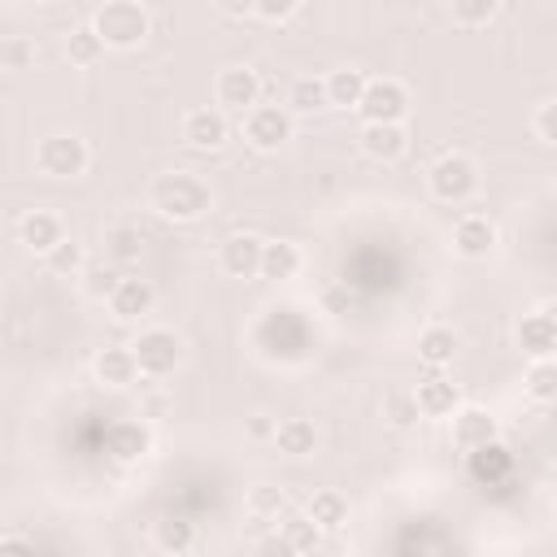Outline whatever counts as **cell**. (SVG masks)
<instances>
[{"instance_id": "cell-42", "label": "cell", "mask_w": 557, "mask_h": 557, "mask_svg": "<svg viewBox=\"0 0 557 557\" xmlns=\"http://www.w3.org/2000/svg\"><path fill=\"white\" fill-rule=\"evenodd\" d=\"M0 557H35V548H30L22 535H9V540L0 544Z\"/></svg>"}, {"instance_id": "cell-41", "label": "cell", "mask_w": 557, "mask_h": 557, "mask_svg": "<svg viewBox=\"0 0 557 557\" xmlns=\"http://www.w3.org/2000/svg\"><path fill=\"white\" fill-rule=\"evenodd\" d=\"M274 431H278L274 418H265V413H252L248 418V440H274Z\"/></svg>"}, {"instance_id": "cell-11", "label": "cell", "mask_w": 557, "mask_h": 557, "mask_svg": "<svg viewBox=\"0 0 557 557\" xmlns=\"http://www.w3.org/2000/svg\"><path fill=\"white\" fill-rule=\"evenodd\" d=\"M104 448H109L113 461L135 466V461H144V457L152 453V431H148V422H139V418H122V422H113V426L104 431Z\"/></svg>"}, {"instance_id": "cell-29", "label": "cell", "mask_w": 557, "mask_h": 557, "mask_svg": "<svg viewBox=\"0 0 557 557\" xmlns=\"http://www.w3.org/2000/svg\"><path fill=\"white\" fill-rule=\"evenodd\" d=\"M152 540H157V548L161 553H187L191 548V540H196V527L187 522V518H178V513H165L157 527H152Z\"/></svg>"}, {"instance_id": "cell-22", "label": "cell", "mask_w": 557, "mask_h": 557, "mask_svg": "<svg viewBox=\"0 0 557 557\" xmlns=\"http://www.w3.org/2000/svg\"><path fill=\"white\" fill-rule=\"evenodd\" d=\"M274 448L283 457H309L318 448V426L309 418H283L274 431Z\"/></svg>"}, {"instance_id": "cell-44", "label": "cell", "mask_w": 557, "mask_h": 557, "mask_svg": "<svg viewBox=\"0 0 557 557\" xmlns=\"http://www.w3.org/2000/svg\"><path fill=\"white\" fill-rule=\"evenodd\" d=\"M540 313H544V318H548V322H553V331H557V300H548V305H544V309H540Z\"/></svg>"}, {"instance_id": "cell-38", "label": "cell", "mask_w": 557, "mask_h": 557, "mask_svg": "<svg viewBox=\"0 0 557 557\" xmlns=\"http://www.w3.org/2000/svg\"><path fill=\"white\" fill-rule=\"evenodd\" d=\"M296 0H257L252 4V17H261V22H287V17H296Z\"/></svg>"}, {"instance_id": "cell-3", "label": "cell", "mask_w": 557, "mask_h": 557, "mask_svg": "<svg viewBox=\"0 0 557 557\" xmlns=\"http://www.w3.org/2000/svg\"><path fill=\"white\" fill-rule=\"evenodd\" d=\"M87 161H91V148L74 131L44 135L35 144V170L48 174V178H78V174H87Z\"/></svg>"}, {"instance_id": "cell-13", "label": "cell", "mask_w": 557, "mask_h": 557, "mask_svg": "<svg viewBox=\"0 0 557 557\" xmlns=\"http://www.w3.org/2000/svg\"><path fill=\"white\" fill-rule=\"evenodd\" d=\"M17 239L30 248V252H39V257H48L57 244H65L70 235H65V222L52 213V209H30V213H22V222H17Z\"/></svg>"}, {"instance_id": "cell-5", "label": "cell", "mask_w": 557, "mask_h": 557, "mask_svg": "<svg viewBox=\"0 0 557 557\" xmlns=\"http://www.w3.org/2000/svg\"><path fill=\"white\" fill-rule=\"evenodd\" d=\"M131 352H135L139 374H148V379H165V374H174V366L183 361V344H178V335L165 331V326L139 331V335L131 339Z\"/></svg>"}, {"instance_id": "cell-31", "label": "cell", "mask_w": 557, "mask_h": 557, "mask_svg": "<svg viewBox=\"0 0 557 557\" xmlns=\"http://www.w3.org/2000/svg\"><path fill=\"white\" fill-rule=\"evenodd\" d=\"M496 0H453L448 4V17L457 22V26H487L492 17H496Z\"/></svg>"}, {"instance_id": "cell-19", "label": "cell", "mask_w": 557, "mask_h": 557, "mask_svg": "<svg viewBox=\"0 0 557 557\" xmlns=\"http://www.w3.org/2000/svg\"><path fill=\"white\" fill-rule=\"evenodd\" d=\"M300 265H305V257H300V248H296L292 239H265V252H261V278L283 283V278H296Z\"/></svg>"}, {"instance_id": "cell-14", "label": "cell", "mask_w": 557, "mask_h": 557, "mask_svg": "<svg viewBox=\"0 0 557 557\" xmlns=\"http://www.w3.org/2000/svg\"><path fill=\"white\" fill-rule=\"evenodd\" d=\"M496 418L487 413V409H479V405H461L457 413H453V440H457V448H466V453H479V448H487V444H496Z\"/></svg>"}, {"instance_id": "cell-30", "label": "cell", "mask_w": 557, "mask_h": 557, "mask_svg": "<svg viewBox=\"0 0 557 557\" xmlns=\"http://www.w3.org/2000/svg\"><path fill=\"white\" fill-rule=\"evenodd\" d=\"M278 531H283V540H287L296 553H313V548L322 544V535H326L309 513H292V518H283Z\"/></svg>"}, {"instance_id": "cell-26", "label": "cell", "mask_w": 557, "mask_h": 557, "mask_svg": "<svg viewBox=\"0 0 557 557\" xmlns=\"http://www.w3.org/2000/svg\"><path fill=\"white\" fill-rule=\"evenodd\" d=\"M305 513L322 527V531H339L344 522H348V500L339 496V492H331V487H322V492H313L309 496V505H305Z\"/></svg>"}, {"instance_id": "cell-17", "label": "cell", "mask_w": 557, "mask_h": 557, "mask_svg": "<svg viewBox=\"0 0 557 557\" xmlns=\"http://www.w3.org/2000/svg\"><path fill=\"white\" fill-rule=\"evenodd\" d=\"M413 396H418L422 418H453V413L461 409V392H457V383H448L444 374H426V379L413 387Z\"/></svg>"}, {"instance_id": "cell-40", "label": "cell", "mask_w": 557, "mask_h": 557, "mask_svg": "<svg viewBox=\"0 0 557 557\" xmlns=\"http://www.w3.org/2000/svg\"><path fill=\"white\" fill-rule=\"evenodd\" d=\"M257 557H300V553L283 540V531H274V535H265V540L257 544Z\"/></svg>"}, {"instance_id": "cell-35", "label": "cell", "mask_w": 557, "mask_h": 557, "mask_svg": "<svg viewBox=\"0 0 557 557\" xmlns=\"http://www.w3.org/2000/svg\"><path fill=\"white\" fill-rule=\"evenodd\" d=\"M44 261H48V270H52V274H78V270H87V261H83V248H78L74 239L57 244V248H52Z\"/></svg>"}, {"instance_id": "cell-27", "label": "cell", "mask_w": 557, "mask_h": 557, "mask_svg": "<svg viewBox=\"0 0 557 557\" xmlns=\"http://www.w3.org/2000/svg\"><path fill=\"white\" fill-rule=\"evenodd\" d=\"M522 387H527L531 400L553 405V400H557V357H540V361H531L527 374H522Z\"/></svg>"}, {"instance_id": "cell-34", "label": "cell", "mask_w": 557, "mask_h": 557, "mask_svg": "<svg viewBox=\"0 0 557 557\" xmlns=\"http://www.w3.org/2000/svg\"><path fill=\"white\" fill-rule=\"evenodd\" d=\"M383 413L392 418V426H413L418 418H422V409H418V396L413 392H392L387 400H383Z\"/></svg>"}, {"instance_id": "cell-1", "label": "cell", "mask_w": 557, "mask_h": 557, "mask_svg": "<svg viewBox=\"0 0 557 557\" xmlns=\"http://www.w3.org/2000/svg\"><path fill=\"white\" fill-rule=\"evenodd\" d=\"M148 200H152V209H157L161 218H170V222H196V218L209 213L213 191H209L205 178H196V174H187V170H174V174H161V178L152 183Z\"/></svg>"}, {"instance_id": "cell-39", "label": "cell", "mask_w": 557, "mask_h": 557, "mask_svg": "<svg viewBox=\"0 0 557 557\" xmlns=\"http://www.w3.org/2000/svg\"><path fill=\"white\" fill-rule=\"evenodd\" d=\"M531 126H535V135H540L544 144H557V100H544V104L535 109Z\"/></svg>"}, {"instance_id": "cell-4", "label": "cell", "mask_w": 557, "mask_h": 557, "mask_svg": "<svg viewBox=\"0 0 557 557\" xmlns=\"http://www.w3.org/2000/svg\"><path fill=\"white\" fill-rule=\"evenodd\" d=\"M426 187H431L435 200H444V205H461V200L474 196V187H479V170H474V161H470L466 152H444V157L426 170Z\"/></svg>"}, {"instance_id": "cell-20", "label": "cell", "mask_w": 557, "mask_h": 557, "mask_svg": "<svg viewBox=\"0 0 557 557\" xmlns=\"http://www.w3.org/2000/svg\"><path fill=\"white\" fill-rule=\"evenodd\" d=\"M418 357H422L431 370H444V366L457 357V331L444 326V322L422 326V335H418Z\"/></svg>"}, {"instance_id": "cell-43", "label": "cell", "mask_w": 557, "mask_h": 557, "mask_svg": "<svg viewBox=\"0 0 557 557\" xmlns=\"http://www.w3.org/2000/svg\"><path fill=\"white\" fill-rule=\"evenodd\" d=\"M226 17H252V4H222Z\"/></svg>"}, {"instance_id": "cell-6", "label": "cell", "mask_w": 557, "mask_h": 557, "mask_svg": "<svg viewBox=\"0 0 557 557\" xmlns=\"http://www.w3.org/2000/svg\"><path fill=\"white\" fill-rule=\"evenodd\" d=\"M244 139L257 148V152H274L292 139V113L287 104H257L244 113Z\"/></svg>"}, {"instance_id": "cell-18", "label": "cell", "mask_w": 557, "mask_h": 557, "mask_svg": "<svg viewBox=\"0 0 557 557\" xmlns=\"http://www.w3.org/2000/svg\"><path fill=\"white\" fill-rule=\"evenodd\" d=\"M91 370H96V379H100L104 387H131V383H135V374H139L131 344H109V348H100Z\"/></svg>"}, {"instance_id": "cell-10", "label": "cell", "mask_w": 557, "mask_h": 557, "mask_svg": "<svg viewBox=\"0 0 557 557\" xmlns=\"http://www.w3.org/2000/svg\"><path fill=\"white\" fill-rule=\"evenodd\" d=\"M261 252H265V239L252 235V231H239V235H226L222 239L218 265L231 278H252V274H261Z\"/></svg>"}, {"instance_id": "cell-36", "label": "cell", "mask_w": 557, "mask_h": 557, "mask_svg": "<svg viewBox=\"0 0 557 557\" xmlns=\"http://www.w3.org/2000/svg\"><path fill=\"white\" fill-rule=\"evenodd\" d=\"M287 505V496H283V487H270V483H257L252 492H248V509L257 513V518H278V509Z\"/></svg>"}, {"instance_id": "cell-21", "label": "cell", "mask_w": 557, "mask_h": 557, "mask_svg": "<svg viewBox=\"0 0 557 557\" xmlns=\"http://www.w3.org/2000/svg\"><path fill=\"white\" fill-rule=\"evenodd\" d=\"M518 348L522 352H531V361H540V357H553L557 352V331H553V322L535 309V313H527L522 322H518Z\"/></svg>"}, {"instance_id": "cell-32", "label": "cell", "mask_w": 557, "mask_h": 557, "mask_svg": "<svg viewBox=\"0 0 557 557\" xmlns=\"http://www.w3.org/2000/svg\"><path fill=\"white\" fill-rule=\"evenodd\" d=\"M470 470H474V479H500L509 470V453L500 444H487V448L470 453Z\"/></svg>"}, {"instance_id": "cell-37", "label": "cell", "mask_w": 557, "mask_h": 557, "mask_svg": "<svg viewBox=\"0 0 557 557\" xmlns=\"http://www.w3.org/2000/svg\"><path fill=\"white\" fill-rule=\"evenodd\" d=\"M30 57H35V44L30 39H22V35H4L0 39V65L4 70H26Z\"/></svg>"}, {"instance_id": "cell-12", "label": "cell", "mask_w": 557, "mask_h": 557, "mask_svg": "<svg viewBox=\"0 0 557 557\" xmlns=\"http://www.w3.org/2000/svg\"><path fill=\"white\" fill-rule=\"evenodd\" d=\"M496 248V222L487 213H461L453 226V252L466 261H483Z\"/></svg>"}, {"instance_id": "cell-8", "label": "cell", "mask_w": 557, "mask_h": 557, "mask_svg": "<svg viewBox=\"0 0 557 557\" xmlns=\"http://www.w3.org/2000/svg\"><path fill=\"white\" fill-rule=\"evenodd\" d=\"M357 113H361L366 122H405V113H409V91H405V83H400V78H370V87H366Z\"/></svg>"}, {"instance_id": "cell-24", "label": "cell", "mask_w": 557, "mask_h": 557, "mask_svg": "<svg viewBox=\"0 0 557 557\" xmlns=\"http://www.w3.org/2000/svg\"><path fill=\"white\" fill-rule=\"evenodd\" d=\"M318 109H331L326 78H318V74L292 78V87H287V113H318Z\"/></svg>"}, {"instance_id": "cell-25", "label": "cell", "mask_w": 557, "mask_h": 557, "mask_svg": "<svg viewBox=\"0 0 557 557\" xmlns=\"http://www.w3.org/2000/svg\"><path fill=\"white\" fill-rule=\"evenodd\" d=\"M139 252H144V235H139V226L117 222V226L104 231V257H109L113 265H131V261H139Z\"/></svg>"}, {"instance_id": "cell-15", "label": "cell", "mask_w": 557, "mask_h": 557, "mask_svg": "<svg viewBox=\"0 0 557 557\" xmlns=\"http://www.w3.org/2000/svg\"><path fill=\"white\" fill-rule=\"evenodd\" d=\"M152 300H157V292H152L148 278L122 274V283H117L113 296H109V313H113L117 322H139V318L152 309Z\"/></svg>"}, {"instance_id": "cell-9", "label": "cell", "mask_w": 557, "mask_h": 557, "mask_svg": "<svg viewBox=\"0 0 557 557\" xmlns=\"http://www.w3.org/2000/svg\"><path fill=\"white\" fill-rule=\"evenodd\" d=\"M178 135H183L187 148H196V152H213V148L226 144L231 126H226V113H222L218 104H200V109H187V113H183Z\"/></svg>"}, {"instance_id": "cell-23", "label": "cell", "mask_w": 557, "mask_h": 557, "mask_svg": "<svg viewBox=\"0 0 557 557\" xmlns=\"http://www.w3.org/2000/svg\"><path fill=\"white\" fill-rule=\"evenodd\" d=\"M366 87H370V78H366L361 70H352V65L326 74V96H331L335 109H357L361 96H366Z\"/></svg>"}, {"instance_id": "cell-7", "label": "cell", "mask_w": 557, "mask_h": 557, "mask_svg": "<svg viewBox=\"0 0 557 557\" xmlns=\"http://www.w3.org/2000/svg\"><path fill=\"white\" fill-rule=\"evenodd\" d=\"M213 100H218V109H231V113L257 109V100H261V74L252 65H226V70H218Z\"/></svg>"}, {"instance_id": "cell-28", "label": "cell", "mask_w": 557, "mask_h": 557, "mask_svg": "<svg viewBox=\"0 0 557 557\" xmlns=\"http://www.w3.org/2000/svg\"><path fill=\"white\" fill-rule=\"evenodd\" d=\"M100 52H104V39L96 35L91 22H83V26H74V30L65 35V61H70V65H96Z\"/></svg>"}, {"instance_id": "cell-33", "label": "cell", "mask_w": 557, "mask_h": 557, "mask_svg": "<svg viewBox=\"0 0 557 557\" xmlns=\"http://www.w3.org/2000/svg\"><path fill=\"white\" fill-rule=\"evenodd\" d=\"M83 274H87V278H83V283H87V292H91V296H100V300H109V296H113V287L122 283V274H117V265H113L109 257H104V261H96V265H87Z\"/></svg>"}, {"instance_id": "cell-2", "label": "cell", "mask_w": 557, "mask_h": 557, "mask_svg": "<svg viewBox=\"0 0 557 557\" xmlns=\"http://www.w3.org/2000/svg\"><path fill=\"white\" fill-rule=\"evenodd\" d=\"M91 26L104 39V48H139L144 35H148V26H152V17L135 0H104L91 13Z\"/></svg>"}, {"instance_id": "cell-16", "label": "cell", "mask_w": 557, "mask_h": 557, "mask_svg": "<svg viewBox=\"0 0 557 557\" xmlns=\"http://www.w3.org/2000/svg\"><path fill=\"white\" fill-rule=\"evenodd\" d=\"M409 148L405 122H361V152L374 161H396Z\"/></svg>"}]
</instances>
